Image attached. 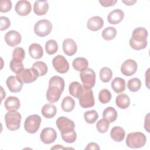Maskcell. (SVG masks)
Instances as JSON below:
<instances>
[{
	"label": "cell",
	"instance_id": "obj_1",
	"mask_svg": "<svg viewBox=\"0 0 150 150\" xmlns=\"http://www.w3.org/2000/svg\"><path fill=\"white\" fill-rule=\"evenodd\" d=\"M148 31L142 27L135 29L129 39V45L134 50H139L145 49L148 44L147 42Z\"/></svg>",
	"mask_w": 150,
	"mask_h": 150
},
{
	"label": "cell",
	"instance_id": "obj_2",
	"mask_svg": "<svg viewBox=\"0 0 150 150\" xmlns=\"http://www.w3.org/2000/svg\"><path fill=\"white\" fill-rule=\"evenodd\" d=\"M146 142V137L141 132L129 133L126 138V145L131 148H140L143 147Z\"/></svg>",
	"mask_w": 150,
	"mask_h": 150
},
{
	"label": "cell",
	"instance_id": "obj_3",
	"mask_svg": "<svg viewBox=\"0 0 150 150\" xmlns=\"http://www.w3.org/2000/svg\"><path fill=\"white\" fill-rule=\"evenodd\" d=\"M22 119L21 114L16 111H8L5 115L7 128L10 131H16L20 128Z\"/></svg>",
	"mask_w": 150,
	"mask_h": 150
},
{
	"label": "cell",
	"instance_id": "obj_4",
	"mask_svg": "<svg viewBox=\"0 0 150 150\" xmlns=\"http://www.w3.org/2000/svg\"><path fill=\"white\" fill-rule=\"evenodd\" d=\"M41 118L37 114H33L26 117L24 122V128L29 134H35L39 129Z\"/></svg>",
	"mask_w": 150,
	"mask_h": 150
},
{
	"label": "cell",
	"instance_id": "obj_5",
	"mask_svg": "<svg viewBox=\"0 0 150 150\" xmlns=\"http://www.w3.org/2000/svg\"><path fill=\"white\" fill-rule=\"evenodd\" d=\"M52 30V24L47 19L38 21L34 26V32L39 37H45L49 35Z\"/></svg>",
	"mask_w": 150,
	"mask_h": 150
},
{
	"label": "cell",
	"instance_id": "obj_6",
	"mask_svg": "<svg viewBox=\"0 0 150 150\" xmlns=\"http://www.w3.org/2000/svg\"><path fill=\"white\" fill-rule=\"evenodd\" d=\"M79 104L82 108H87L93 107L94 105V98L92 90L83 87V91L79 98Z\"/></svg>",
	"mask_w": 150,
	"mask_h": 150
},
{
	"label": "cell",
	"instance_id": "obj_7",
	"mask_svg": "<svg viewBox=\"0 0 150 150\" xmlns=\"http://www.w3.org/2000/svg\"><path fill=\"white\" fill-rule=\"evenodd\" d=\"M83 87L88 88H93L96 83V73L90 68H87L80 74Z\"/></svg>",
	"mask_w": 150,
	"mask_h": 150
},
{
	"label": "cell",
	"instance_id": "obj_8",
	"mask_svg": "<svg viewBox=\"0 0 150 150\" xmlns=\"http://www.w3.org/2000/svg\"><path fill=\"white\" fill-rule=\"evenodd\" d=\"M23 83H31L35 81L39 76L37 71L33 68L24 69L16 74V76Z\"/></svg>",
	"mask_w": 150,
	"mask_h": 150
},
{
	"label": "cell",
	"instance_id": "obj_9",
	"mask_svg": "<svg viewBox=\"0 0 150 150\" xmlns=\"http://www.w3.org/2000/svg\"><path fill=\"white\" fill-rule=\"evenodd\" d=\"M56 124L60 130L61 134L70 132L74 129L75 124L73 121L66 117H59L56 122Z\"/></svg>",
	"mask_w": 150,
	"mask_h": 150
},
{
	"label": "cell",
	"instance_id": "obj_10",
	"mask_svg": "<svg viewBox=\"0 0 150 150\" xmlns=\"http://www.w3.org/2000/svg\"><path fill=\"white\" fill-rule=\"evenodd\" d=\"M52 65L56 71L62 74L67 73L69 69V62L62 55L55 56L52 60Z\"/></svg>",
	"mask_w": 150,
	"mask_h": 150
},
{
	"label": "cell",
	"instance_id": "obj_11",
	"mask_svg": "<svg viewBox=\"0 0 150 150\" xmlns=\"http://www.w3.org/2000/svg\"><path fill=\"white\" fill-rule=\"evenodd\" d=\"M137 63L132 59L125 60L121 66V72L126 76H131L135 74L137 70Z\"/></svg>",
	"mask_w": 150,
	"mask_h": 150
},
{
	"label": "cell",
	"instance_id": "obj_12",
	"mask_svg": "<svg viewBox=\"0 0 150 150\" xmlns=\"http://www.w3.org/2000/svg\"><path fill=\"white\" fill-rule=\"evenodd\" d=\"M40 138L45 144H52L57 138L56 131L53 128H45L40 132Z\"/></svg>",
	"mask_w": 150,
	"mask_h": 150
},
{
	"label": "cell",
	"instance_id": "obj_13",
	"mask_svg": "<svg viewBox=\"0 0 150 150\" xmlns=\"http://www.w3.org/2000/svg\"><path fill=\"white\" fill-rule=\"evenodd\" d=\"M6 84L10 91L18 93L21 91L23 83L16 76H11L7 78Z\"/></svg>",
	"mask_w": 150,
	"mask_h": 150
},
{
	"label": "cell",
	"instance_id": "obj_14",
	"mask_svg": "<svg viewBox=\"0 0 150 150\" xmlns=\"http://www.w3.org/2000/svg\"><path fill=\"white\" fill-rule=\"evenodd\" d=\"M21 34L16 30H12L8 32L5 35V41L9 46L14 47L21 42Z\"/></svg>",
	"mask_w": 150,
	"mask_h": 150
},
{
	"label": "cell",
	"instance_id": "obj_15",
	"mask_svg": "<svg viewBox=\"0 0 150 150\" xmlns=\"http://www.w3.org/2000/svg\"><path fill=\"white\" fill-rule=\"evenodd\" d=\"M15 12L20 16H26L30 13L32 10L30 3L26 0L19 1L15 6Z\"/></svg>",
	"mask_w": 150,
	"mask_h": 150
},
{
	"label": "cell",
	"instance_id": "obj_16",
	"mask_svg": "<svg viewBox=\"0 0 150 150\" xmlns=\"http://www.w3.org/2000/svg\"><path fill=\"white\" fill-rule=\"evenodd\" d=\"M62 91L56 86H49L46 91V98L51 103H54L59 101Z\"/></svg>",
	"mask_w": 150,
	"mask_h": 150
},
{
	"label": "cell",
	"instance_id": "obj_17",
	"mask_svg": "<svg viewBox=\"0 0 150 150\" xmlns=\"http://www.w3.org/2000/svg\"><path fill=\"white\" fill-rule=\"evenodd\" d=\"M63 50L64 53L69 56L74 55L77 50V46L73 39L67 38L63 42Z\"/></svg>",
	"mask_w": 150,
	"mask_h": 150
},
{
	"label": "cell",
	"instance_id": "obj_18",
	"mask_svg": "<svg viewBox=\"0 0 150 150\" xmlns=\"http://www.w3.org/2000/svg\"><path fill=\"white\" fill-rule=\"evenodd\" d=\"M124 17V12L120 9H115L109 13L107 16V20L110 24L116 25L122 21Z\"/></svg>",
	"mask_w": 150,
	"mask_h": 150
},
{
	"label": "cell",
	"instance_id": "obj_19",
	"mask_svg": "<svg viewBox=\"0 0 150 150\" xmlns=\"http://www.w3.org/2000/svg\"><path fill=\"white\" fill-rule=\"evenodd\" d=\"M103 25V19L98 16H94L90 18L87 22V28L91 31H97L101 29Z\"/></svg>",
	"mask_w": 150,
	"mask_h": 150
},
{
	"label": "cell",
	"instance_id": "obj_20",
	"mask_svg": "<svg viewBox=\"0 0 150 150\" xmlns=\"http://www.w3.org/2000/svg\"><path fill=\"white\" fill-rule=\"evenodd\" d=\"M49 9V4L47 1H36L33 5L34 13L39 16L45 15Z\"/></svg>",
	"mask_w": 150,
	"mask_h": 150
},
{
	"label": "cell",
	"instance_id": "obj_21",
	"mask_svg": "<svg viewBox=\"0 0 150 150\" xmlns=\"http://www.w3.org/2000/svg\"><path fill=\"white\" fill-rule=\"evenodd\" d=\"M4 106L8 111H16L20 108V100L16 97L9 96L5 100Z\"/></svg>",
	"mask_w": 150,
	"mask_h": 150
},
{
	"label": "cell",
	"instance_id": "obj_22",
	"mask_svg": "<svg viewBox=\"0 0 150 150\" xmlns=\"http://www.w3.org/2000/svg\"><path fill=\"white\" fill-rule=\"evenodd\" d=\"M29 53L32 58L39 59L43 56V50L40 45L38 43H32L29 47Z\"/></svg>",
	"mask_w": 150,
	"mask_h": 150
},
{
	"label": "cell",
	"instance_id": "obj_23",
	"mask_svg": "<svg viewBox=\"0 0 150 150\" xmlns=\"http://www.w3.org/2000/svg\"><path fill=\"white\" fill-rule=\"evenodd\" d=\"M125 132L124 128L119 126L114 127L111 129L110 132L111 138L115 142H120L123 141L125 137Z\"/></svg>",
	"mask_w": 150,
	"mask_h": 150
},
{
	"label": "cell",
	"instance_id": "obj_24",
	"mask_svg": "<svg viewBox=\"0 0 150 150\" xmlns=\"http://www.w3.org/2000/svg\"><path fill=\"white\" fill-rule=\"evenodd\" d=\"M111 87L116 93H120L123 92L125 88V80L119 77L114 78L111 82Z\"/></svg>",
	"mask_w": 150,
	"mask_h": 150
},
{
	"label": "cell",
	"instance_id": "obj_25",
	"mask_svg": "<svg viewBox=\"0 0 150 150\" xmlns=\"http://www.w3.org/2000/svg\"><path fill=\"white\" fill-rule=\"evenodd\" d=\"M41 113L44 117L46 118H52L56 115L57 113V108L53 104H46L42 108Z\"/></svg>",
	"mask_w": 150,
	"mask_h": 150
},
{
	"label": "cell",
	"instance_id": "obj_26",
	"mask_svg": "<svg viewBox=\"0 0 150 150\" xmlns=\"http://www.w3.org/2000/svg\"><path fill=\"white\" fill-rule=\"evenodd\" d=\"M115 103L120 108L126 109L130 105L129 97L126 94H120L116 97Z\"/></svg>",
	"mask_w": 150,
	"mask_h": 150
},
{
	"label": "cell",
	"instance_id": "obj_27",
	"mask_svg": "<svg viewBox=\"0 0 150 150\" xmlns=\"http://www.w3.org/2000/svg\"><path fill=\"white\" fill-rule=\"evenodd\" d=\"M103 117L109 123H112L117 120V112L115 109L112 107H107L103 111Z\"/></svg>",
	"mask_w": 150,
	"mask_h": 150
},
{
	"label": "cell",
	"instance_id": "obj_28",
	"mask_svg": "<svg viewBox=\"0 0 150 150\" xmlns=\"http://www.w3.org/2000/svg\"><path fill=\"white\" fill-rule=\"evenodd\" d=\"M72 65L76 70L81 72L87 68L88 63L84 57H77L73 60Z\"/></svg>",
	"mask_w": 150,
	"mask_h": 150
},
{
	"label": "cell",
	"instance_id": "obj_29",
	"mask_svg": "<svg viewBox=\"0 0 150 150\" xmlns=\"http://www.w3.org/2000/svg\"><path fill=\"white\" fill-rule=\"evenodd\" d=\"M83 86H82L78 81L71 82L69 87V91L72 96L79 98L81 93L83 91Z\"/></svg>",
	"mask_w": 150,
	"mask_h": 150
},
{
	"label": "cell",
	"instance_id": "obj_30",
	"mask_svg": "<svg viewBox=\"0 0 150 150\" xmlns=\"http://www.w3.org/2000/svg\"><path fill=\"white\" fill-rule=\"evenodd\" d=\"M61 107L64 111L70 112L74 108L75 101L72 97L70 96H66L63 99Z\"/></svg>",
	"mask_w": 150,
	"mask_h": 150
},
{
	"label": "cell",
	"instance_id": "obj_31",
	"mask_svg": "<svg viewBox=\"0 0 150 150\" xmlns=\"http://www.w3.org/2000/svg\"><path fill=\"white\" fill-rule=\"evenodd\" d=\"M11 70L17 74L24 69L22 60L18 58H12L9 63Z\"/></svg>",
	"mask_w": 150,
	"mask_h": 150
},
{
	"label": "cell",
	"instance_id": "obj_32",
	"mask_svg": "<svg viewBox=\"0 0 150 150\" xmlns=\"http://www.w3.org/2000/svg\"><path fill=\"white\" fill-rule=\"evenodd\" d=\"M99 75L101 81L104 83H107L111 80L112 77V71L110 68L104 67L101 69Z\"/></svg>",
	"mask_w": 150,
	"mask_h": 150
},
{
	"label": "cell",
	"instance_id": "obj_33",
	"mask_svg": "<svg viewBox=\"0 0 150 150\" xmlns=\"http://www.w3.org/2000/svg\"><path fill=\"white\" fill-rule=\"evenodd\" d=\"M56 86L59 87L63 92L64 88V79L58 76H54L52 77L49 81V86Z\"/></svg>",
	"mask_w": 150,
	"mask_h": 150
},
{
	"label": "cell",
	"instance_id": "obj_34",
	"mask_svg": "<svg viewBox=\"0 0 150 150\" xmlns=\"http://www.w3.org/2000/svg\"><path fill=\"white\" fill-rule=\"evenodd\" d=\"M117 35V30L115 28L109 26L105 28L101 33L103 38L106 40H110L113 39Z\"/></svg>",
	"mask_w": 150,
	"mask_h": 150
},
{
	"label": "cell",
	"instance_id": "obj_35",
	"mask_svg": "<svg viewBox=\"0 0 150 150\" xmlns=\"http://www.w3.org/2000/svg\"><path fill=\"white\" fill-rule=\"evenodd\" d=\"M32 68L35 69L38 73L39 76H45L47 72V66L45 62L41 61H38L35 62L32 66Z\"/></svg>",
	"mask_w": 150,
	"mask_h": 150
},
{
	"label": "cell",
	"instance_id": "obj_36",
	"mask_svg": "<svg viewBox=\"0 0 150 150\" xmlns=\"http://www.w3.org/2000/svg\"><path fill=\"white\" fill-rule=\"evenodd\" d=\"M45 50L46 53L49 55H52L57 52L58 50V45L56 40L50 39L46 42Z\"/></svg>",
	"mask_w": 150,
	"mask_h": 150
},
{
	"label": "cell",
	"instance_id": "obj_37",
	"mask_svg": "<svg viewBox=\"0 0 150 150\" xmlns=\"http://www.w3.org/2000/svg\"><path fill=\"white\" fill-rule=\"evenodd\" d=\"M98 118V113L94 110L87 111L84 114V118L86 122L88 124H94L97 121Z\"/></svg>",
	"mask_w": 150,
	"mask_h": 150
},
{
	"label": "cell",
	"instance_id": "obj_38",
	"mask_svg": "<svg viewBox=\"0 0 150 150\" xmlns=\"http://www.w3.org/2000/svg\"><path fill=\"white\" fill-rule=\"evenodd\" d=\"M141 87V81L138 78H132L128 80L127 87L132 92L138 91Z\"/></svg>",
	"mask_w": 150,
	"mask_h": 150
},
{
	"label": "cell",
	"instance_id": "obj_39",
	"mask_svg": "<svg viewBox=\"0 0 150 150\" xmlns=\"http://www.w3.org/2000/svg\"><path fill=\"white\" fill-rule=\"evenodd\" d=\"M111 98V92L106 88L101 90L98 94V100L103 104L108 103Z\"/></svg>",
	"mask_w": 150,
	"mask_h": 150
},
{
	"label": "cell",
	"instance_id": "obj_40",
	"mask_svg": "<svg viewBox=\"0 0 150 150\" xmlns=\"http://www.w3.org/2000/svg\"><path fill=\"white\" fill-rule=\"evenodd\" d=\"M96 128L99 132L105 133L109 128V122L103 118L97 122Z\"/></svg>",
	"mask_w": 150,
	"mask_h": 150
},
{
	"label": "cell",
	"instance_id": "obj_41",
	"mask_svg": "<svg viewBox=\"0 0 150 150\" xmlns=\"http://www.w3.org/2000/svg\"><path fill=\"white\" fill-rule=\"evenodd\" d=\"M61 135L63 141L67 143H73L76 141L77 138V134L74 129L70 132L61 134Z\"/></svg>",
	"mask_w": 150,
	"mask_h": 150
},
{
	"label": "cell",
	"instance_id": "obj_42",
	"mask_svg": "<svg viewBox=\"0 0 150 150\" xmlns=\"http://www.w3.org/2000/svg\"><path fill=\"white\" fill-rule=\"evenodd\" d=\"M12 8V2L10 0H1L0 1V12L4 13L9 11Z\"/></svg>",
	"mask_w": 150,
	"mask_h": 150
},
{
	"label": "cell",
	"instance_id": "obj_43",
	"mask_svg": "<svg viewBox=\"0 0 150 150\" xmlns=\"http://www.w3.org/2000/svg\"><path fill=\"white\" fill-rule=\"evenodd\" d=\"M25 56V52L24 49L20 47H16L12 53V58H18L21 60H23Z\"/></svg>",
	"mask_w": 150,
	"mask_h": 150
},
{
	"label": "cell",
	"instance_id": "obj_44",
	"mask_svg": "<svg viewBox=\"0 0 150 150\" xmlns=\"http://www.w3.org/2000/svg\"><path fill=\"white\" fill-rule=\"evenodd\" d=\"M0 23H1V28H0L1 31L7 29L11 26L10 20L7 17H5V16L0 17Z\"/></svg>",
	"mask_w": 150,
	"mask_h": 150
},
{
	"label": "cell",
	"instance_id": "obj_45",
	"mask_svg": "<svg viewBox=\"0 0 150 150\" xmlns=\"http://www.w3.org/2000/svg\"><path fill=\"white\" fill-rule=\"evenodd\" d=\"M117 1L116 0H103L99 1L100 4L104 7H108L114 6Z\"/></svg>",
	"mask_w": 150,
	"mask_h": 150
},
{
	"label": "cell",
	"instance_id": "obj_46",
	"mask_svg": "<svg viewBox=\"0 0 150 150\" xmlns=\"http://www.w3.org/2000/svg\"><path fill=\"white\" fill-rule=\"evenodd\" d=\"M86 149H100V147L95 142H90L87 144Z\"/></svg>",
	"mask_w": 150,
	"mask_h": 150
},
{
	"label": "cell",
	"instance_id": "obj_47",
	"mask_svg": "<svg viewBox=\"0 0 150 150\" xmlns=\"http://www.w3.org/2000/svg\"><path fill=\"white\" fill-rule=\"evenodd\" d=\"M149 114H147L146 118H145V123H144V128L147 131V132H149Z\"/></svg>",
	"mask_w": 150,
	"mask_h": 150
},
{
	"label": "cell",
	"instance_id": "obj_48",
	"mask_svg": "<svg viewBox=\"0 0 150 150\" xmlns=\"http://www.w3.org/2000/svg\"><path fill=\"white\" fill-rule=\"evenodd\" d=\"M123 3H124L126 5H133L137 1H122Z\"/></svg>",
	"mask_w": 150,
	"mask_h": 150
},
{
	"label": "cell",
	"instance_id": "obj_49",
	"mask_svg": "<svg viewBox=\"0 0 150 150\" xmlns=\"http://www.w3.org/2000/svg\"><path fill=\"white\" fill-rule=\"evenodd\" d=\"M66 149V148L62 146L61 145H56L54 146H53L52 148H51V149Z\"/></svg>",
	"mask_w": 150,
	"mask_h": 150
}]
</instances>
